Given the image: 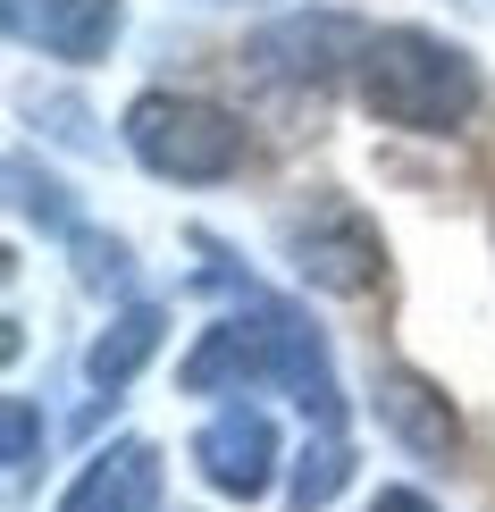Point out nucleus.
I'll list each match as a JSON object with an SVG mask.
<instances>
[{"label":"nucleus","instance_id":"obj_1","mask_svg":"<svg viewBox=\"0 0 495 512\" xmlns=\"http://www.w3.org/2000/svg\"><path fill=\"white\" fill-rule=\"evenodd\" d=\"M353 76H361L370 118L403 126V135H454L479 110V59L428 26H378Z\"/></svg>","mask_w":495,"mask_h":512},{"label":"nucleus","instance_id":"obj_2","mask_svg":"<svg viewBox=\"0 0 495 512\" xmlns=\"http://www.w3.org/2000/svg\"><path fill=\"white\" fill-rule=\"evenodd\" d=\"M126 152L168 185H219L244 168V118L193 93H143L126 110Z\"/></svg>","mask_w":495,"mask_h":512},{"label":"nucleus","instance_id":"obj_3","mask_svg":"<svg viewBox=\"0 0 495 512\" xmlns=\"http://www.w3.org/2000/svg\"><path fill=\"white\" fill-rule=\"evenodd\" d=\"M286 261L303 269L311 286H328V294H370L378 269H386V244H378V227L361 219L353 202L319 194L311 210L286 219Z\"/></svg>","mask_w":495,"mask_h":512},{"label":"nucleus","instance_id":"obj_4","mask_svg":"<svg viewBox=\"0 0 495 512\" xmlns=\"http://www.w3.org/2000/svg\"><path fill=\"white\" fill-rule=\"evenodd\" d=\"M361 51H370V34L353 26L344 9H311V17H277L244 42L252 76H277V84H328L344 59L361 68Z\"/></svg>","mask_w":495,"mask_h":512},{"label":"nucleus","instance_id":"obj_5","mask_svg":"<svg viewBox=\"0 0 495 512\" xmlns=\"http://www.w3.org/2000/svg\"><path fill=\"white\" fill-rule=\"evenodd\" d=\"M193 462H202V479L219 487V496H269L277 479V420L261 403H227V412H210V429L193 437Z\"/></svg>","mask_w":495,"mask_h":512},{"label":"nucleus","instance_id":"obj_6","mask_svg":"<svg viewBox=\"0 0 495 512\" xmlns=\"http://www.w3.org/2000/svg\"><path fill=\"white\" fill-rule=\"evenodd\" d=\"M9 34L42 59H110V42L126 26V0H9Z\"/></svg>","mask_w":495,"mask_h":512},{"label":"nucleus","instance_id":"obj_7","mask_svg":"<svg viewBox=\"0 0 495 512\" xmlns=\"http://www.w3.org/2000/svg\"><path fill=\"white\" fill-rule=\"evenodd\" d=\"M378 420H386V437L403 445V454H420V462H445L462 445V420H454V403H445L437 387H428L420 370H378Z\"/></svg>","mask_w":495,"mask_h":512},{"label":"nucleus","instance_id":"obj_8","mask_svg":"<svg viewBox=\"0 0 495 512\" xmlns=\"http://www.w3.org/2000/svg\"><path fill=\"white\" fill-rule=\"evenodd\" d=\"M152 504H160V454L143 437L101 445L76 471V487L59 496V512H152Z\"/></svg>","mask_w":495,"mask_h":512},{"label":"nucleus","instance_id":"obj_9","mask_svg":"<svg viewBox=\"0 0 495 512\" xmlns=\"http://www.w3.org/2000/svg\"><path fill=\"white\" fill-rule=\"evenodd\" d=\"M160 336H168V311H160V303H135V311H118L110 328L93 336V353H84V378H93L101 395H118L126 378H135L143 361L160 353Z\"/></svg>","mask_w":495,"mask_h":512},{"label":"nucleus","instance_id":"obj_10","mask_svg":"<svg viewBox=\"0 0 495 512\" xmlns=\"http://www.w3.org/2000/svg\"><path fill=\"white\" fill-rule=\"evenodd\" d=\"M9 185H17V210H26L34 227H51V236H84V219H76V202H68V185H59V177H34V160H9Z\"/></svg>","mask_w":495,"mask_h":512},{"label":"nucleus","instance_id":"obj_11","mask_svg":"<svg viewBox=\"0 0 495 512\" xmlns=\"http://www.w3.org/2000/svg\"><path fill=\"white\" fill-rule=\"evenodd\" d=\"M76 244V269H84V286H126V244H110V236H93V227H84V236H68Z\"/></svg>","mask_w":495,"mask_h":512},{"label":"nucleus","instance_id":"obj_12","mask_svg":"<svg viewBox=\"0 0 495 512\" xmlns=\"http://www.w3.org/2000/svg\"><path fill=\"white\" fill-rule=\"evenodd\" d=\"M34 118H51V135L59 143H76V152H101V135H93V118H84V101H34Z\"/></svg>","mask_w":495,"mask_h":512},{"label":"nucleus","instance_id":"obj_13","mask_svg":"<svg viewBox=\"0 0 495 512\" xmlns=\"http://www.w3.org/2000/svg\"><path fill=\"white\" fill-rule=\"evenodd\" d=\"M34 437H42V420H34V403L17 395V403H9V479L34 471Z\"/></svg>","mask_w":495,"mask_h":512},{"label":"nucleus","instance_id":"obj_14","mask_svg":"<svg viewBox=\"0 0 495 512\" xmlns=\"http://www.w3.org/2000/svg\"><path fill=\"white\" fill-rule=\"evenodd\" d=\"M370 512H437V504H428L420 487H378V504H370Z\"/></svg>","mask_w":495,"mask_h":512}]
</instances>
